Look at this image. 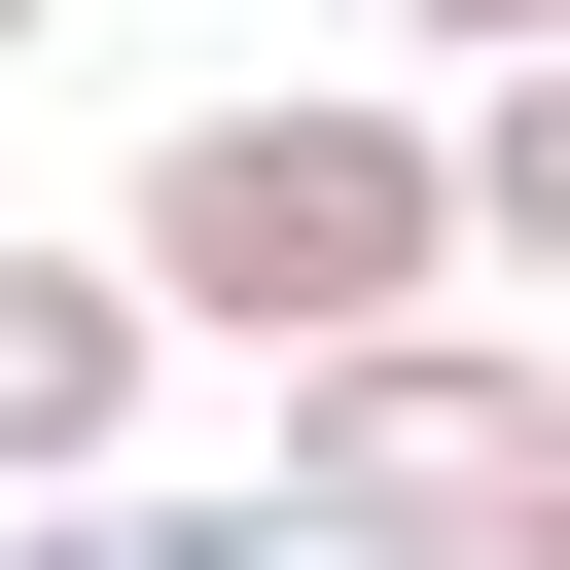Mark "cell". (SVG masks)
<instances>
[{
    "label": "cell",
    "instance_id": "cell-3",
    "mask_svg": "<svg viewBox=\"0 0 570 570\" xmlns=\"http://www.w3.org/2000/svg\"><path fill=\"white\" fill-rule=\"evenodd\" d=\"M142 249H0V499H107V428H142Z\"/></svg>",
    "mask_w": 570,
    "mask_h": 570
},
{
    "label": "cell",
    "instance_id": "cell-6",
    "mask_svg": "<svg viewBox=\"0 0 570 570\" xmlns=\"http://www.w3.org/2000/svg\"><path fill=\"white\" fill-rule=\"evenodd\" d=\"M534 36H570V0H392V71H534Z\"/></svg>",
    "mask_w": 570,
    "mask_h": 570
},
{
    "label": "cell",
    "instance_id": "cell-2",
    "mask_svg": "<svg viewBox=\"0 0 570 570\" xmlns=\"http://www.w3.org/2000/svg\"><path fill=\"white\" fill-rule=\"evenodd\" d=\"M285 499L392 534V570H499V534L570 499V356H499V321H356V356H285Z\"/></svg>",
    "mask_w": 570,
    "mask_h": 570
},
{
    "label": "cell",
    "instance_id": "cell-8",
    "mask_svg": "<svg viewBox=\"0 0 570 570\" xmlns=\"http://www.w3.org/2000/svg\"><path fill=\"white\" fill-rule=\"evenodd\" d=\"M0 36H36V0H0Z\"/></svg>",
    "mask_w": 570,
    "mask_h": 570
},
{
    "label": "cell",
    "instance_id": "cell-1",
    "mask_svg": "<svg viewBox=\"0 0 570 570\" xmlns=\"http://www.w3.org/2000/svg\"><path fill=\"white\" fill-rule=\"evenodd\" d=\"M107 249H142L214 356H356V321L499 285V249H463V107H392V71H321V107H178Z\"/></svg>",
    "mask_w": 570,
    "mask_h": 570
},
{
    "label": "cell",
    "instance_id": "cell-4",
    "mask_svg": "<svg viewBox=\"0 0 570 570\" xmlns=\"http://www.w3.org/2000/svg\"><path fill=\"white\" fill-rule=\"evenodd\" d=\"M36 570H392V534H321V499L249 463V499H36Z\"/></svg>",
    "mask_w": 570,
    "mask_h": 570
},
{
    "label": "cell",
    "instance_id": "cell-7",
    "mask_svg": "<svg viewBox=\"0 0 570 570\" xmlns=\"http://www.w3.org/2000/svg\"><path fill=\"white\" fill-rule=\"evenodd\" d=\"M499 570H570V499H534V534H499Z\"/></svg>",
    "mask_w": 570,
    "mask_h": 570
},
{
    "label": "cell",
    "instance_id": "cell-5",
    "mask_svg": "<svg viewBox=\"0 0 570 570\" xmlns=\"http://www.w3.org/2000/svg\"><path fill=\"white\" fill-rule=\"evenodd\" d=\"M463 249H499V285H570V36H534V71H463Z\"/></svg>",
    "mask_w": 570,
    "mask_h": 570
}]
</instances>
